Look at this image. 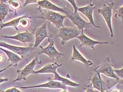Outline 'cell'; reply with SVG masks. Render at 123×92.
<instances>
[{
  "mask_svg": "<svg viewBox=\"0 0 123 92\" xmlns=\"http://www.w3.org/2000/svg\"><path fill=\"white\" fill-rule=\"evenodd\" d=\"M64 12L66 17L70 19L74 25L80 31L84 29H88L91 27V24L89 22L85 21L78 12H74L73 9H71L68 6L64 7Z\"/></svg>",
  "mask_w": 123,
  "mask_h": 92,
  "instance_id": "obj_1",
  "label": "cell"
},
{
  "mask_svg": "<svg viewBox=\"0 0 123 92\" xmlns=\"http://www.w3.org/2000/svg\"><path fill=\"white\" fill-rule=\"evenodd\" d=\"M35 18L47 21L54 25L56 28L59 29L64 26V21L67 18L65 15L50 11H47L46 12L42 13L41 15L35 16Z\"/></svg>",
  "mask_w": 123,
  "mask_h": 92,
  "instance_id": "obj_2",
  "label": "cell"
},
{
  "mask_svg": "<svg viewBox=\"0 0 123 92\" xmlns=\"http://www.w3.org/2000/svg\"><path fill=\"white\" fill-rule=\"evenodd\" d=\"M114 1L107 2L103 5V6L98 10V12L103 16L107 25L110 32V37L111 38L114 37V33L112 26V14L113 7L115 5Z\"/></svg>",
  "mask_w": 123,
  "mask_h": 92,
  "instance_id": "obj_3",
  "label": "cell"
},
{
  "mask_svg": "<svg viewBox=\"0 0 123 92\" xmlns=\"http://www.w3.org/2000/svg\"><path fill=\"white\" fill-rule=\"evenodd\" d=\"M42 61L37 57H34L31 62L25 66L23 68L18 69L17 77L12 82L14 83L16 82L21 81L22 80H26L27 76L31 74H34V68L37 65L41 64Z\"/></svg>",
  "mask_w": 123,
  "mask_h": 92,
  "instance_id": "obj_4",
  "label": "cell"
},
{
  "mask_svg": "<svg viewBox=\"0 0 123 92\" xmlns=\"http://www.w3.org/2000/svg\"><path fill=\"white\" fill-rule=\"evenodd\" d=\"M81 31L76 27L63 26L59 29L58 37L61 39V44L64 45L67 42L77 38L80 34Z\"/></svg>",
  "mask_w": 123,
  "mask_h": 92,
  "instance_id": "obj_5",
  "label": "cell"
},
{
  "mask_svg": "<svg viewBox=\"0 0 123 92\" xmlns=\"http://www.w3.org/2000/svg\"><path fill=\"white\" fill-rule=\"evenodd\" d=\"M49 44L46 47L39 46L41 51L38 52L37 55L45 54L47 55L49 58L53 61L54 60H58L62 57H63L64 55L59 52L56 48L54 44V41L52 37L48 38Z\"/></svg>",
  "mask_w": 123,
  "mask_h": 92,
  "instance_id": "obj_6",
  "label": "cell"
},
{
  "mask_svg": "<svg viewBox=\"0 0 123 92\" xmlns=\"http://www.w3.org/2000/svg\"><path fill=\"white\" fill-rule=\"evenodd\" d=\"M34 43L33 45V49H35L40 46L41 44L46 38L52 37V34H49L47 30V23H45L41 26L35 29Z\"/></svg>",
  "mask_w": 123,
  "mask_h": 92,
  "instance_id": "obj_7",
  "label": "cell"
},
{
  "mask_svg": "<svg viewBox=\"0 0 123 92\" xmlns=\"http://www.w3.org/2000/svg\"><path fill=\"white\" fill-rule=\"evenodd\" d=\"M114 69L110 59L107 58L102 64L97 66L96 67L94 68L93 71L95 73L104 74L105 76L113 79L119 80V79L115 73Z\"/></svg>",
  "mask_w": 123,
  "mask_h": 92,
  "instance_id": "obj_8",
  "label": "cell"
},
{
  "mask_svg": "<svg viewBox=\"0 0 123 92\" xmlns=\"http://www.w3.org/2000/svg\"><path fill=\"white\" fill-rule=\"evenodd\" d=\"M0 47L9 50V51L19 55L23 58L25 56L30 54L34 49L33 46L27 47L19 46L10 44L4 41H0Z\"/></svg>",
  "mask_w": 123,
  "mask_h": 92,
  "instance_id": "obj_9",
  "label": "cell"
},
{
  "mask_svg": "<svg viewBox=\"0 0 123 92\" xmlns=\"http://www.w3.org/2000/svg\"><path fill=\"white\" fill-rule=\"evenodd\" d=\"M96 7L95 2H94L92 1L89 2L88 5L84 6L79 7L78 9V12H80L84 15L86 18L88 19L89 22L92 25H93L96 29H102V27L98 26L95 23L94 17H93V12L94 11Z\"/></svg>",
  "mask_w": 123,
  "mask_h": 92,
  "instance_id": "obj_10",
  "label": "cell"
},
{
  "mask_svg": "<svg viewBox=\"0 0 123 92\" xmlns=\"http://www.w3.org/2000/svg\"><path fill=\"white\" fill-rule=\"evenodd\" d=\"M77 38L80 42V46L89 47L92 50H95V47L98 44H108V42H100L97 41L89 37L85 34L84 30L81 31L80 34L77 37Z\"/></svg>",
  "mask_w": 123,
  "mask_h": 92,
  "instance_id": "obj_11",
  "label": "cell"
},
{
  "mask_svg": "<svg viewBox=\"0 0 123 92\" xmlns=\"http://www.w3.org/2000/svg\"><path fill=\"white\" fill-rule=\"evenodd\" d=\"M1 37L18 41L23 44H32L33 42H34V37H33L32 33L28 32L27 31L23 32L18 33V34L14 35H1Z\"/></svg>",
  "mask_w": 123,
  "mask_h": 92,
  "instance_id": "obj_12",
  "label": "cell"
},
{
  "mask_svg": "<svg viewBox=\"0 0 123 92\" xmlns=\"http://www.w3.org/2000/svg\"><path fill=\"white\" fill-rule=\"evenodd\" d=\"M17 88L22 89H29V88H45L50 89H61L62 90H67V87L63 85V84L58 82L49 79V81L44 83L41 84L29 86H16Z\"/></svg>",
  "mask_w": 123,
  "mask_h": 92,
  "instance_id": "obj_13",
  "label": "cell"
},
{
  "mask_svg": "<svg viewBox=\"0 0 123 92\" xmlns=\"http://www.w3.org/2000/svg\"><path fill=\"white\" fill-rule=\"evenodd\" d=\"M36 6L38 7V11L40 12L42 9L46 10L47 11H53L56 12H62L64 13V7H60L57 5L47 0H42V1H37Z\"/></svg>",
  "mask_w": 123,
  "mask_h": 92,
  "instance_id": "obj_14",
  "label": "cell"
},
{
  "mask_svg": "<svg viewBox=\"0 0 123 92\" xmlns=\"http://www.w3.org/2000/svg\"><path fill=\"white\" fill-rule=\"evenodd\" d=\"M72 61H79V62L82 63L86 67H89L93 65V63L91 60H87L84 56L80 53V52L76 48L75 45H73V51L71 56Z\"/></svg>",
  "mask_w": 123,
  "mask_h": 92,
  "instance_id": "obj_15",
  "label": "cell"
},
{
  "mask_svg": "<svg viewBox=\"0 0 123 92\" xmlns=\"http://www.w3.org/2000/svg\"><path fill=\"white\" fill-rule=\"evenodd\" d=\"M62 64H58L56 62H53L51 63L46 64L43 67L38 69L37 71H35L34 74H54L57 72V69L61 67Z\"/></svg>",
  "mask_w": 123,
  "mask_h": 92,
  "instance_id": "obj_16",
  "label": "cell"
},
{
  "mask_svg": "<svg viewBox=\"0 0 123 92\" xmlns=\"http://www.w3.org/2000/svg\"><path fill=\"white\" fill-rule=\"evenodd\" d=\"M0 50L6 55L7 57L8 61L11 63V64L8 66V67L11 66H16L18 65L19 62H21L23 60V57H22L19 55L9 51V50L2 48V47H0Z\"/></svg>",
  "mask_w": 123,
  "mask_h": 92,
  "instance_id": "obj_17",
  "label": "cell"
},
{
  "mask_svg": "<svg viewBox=\"0 0 123 92\" xmlns=\"http://www.w3.org/2000/svg\"><path fill=\"white\" fill-rule=\"evenodd\" d=\"M48 79L53 80H55V81L59 82L62 84H63V85H65L66 86H68L73 87H79L80 85L79 84L75 83L74 82H73L72 80H70L61 76V75L57 73V72H56V73L54 74V77H53V79L49 77Z\"/></svg>",
  "mask_w": 123,
  "mask_h": 92,
  "instance_id": "obj_18",
  "label": "cell"
},
{
  "mask_svg": "<svg viewBox=\"0 0 123 92\" xmlns=\"http://www.w3.org/2000/svg\"><path fill=\"white\" fill-rule=\"evenodd\" d=\"M91 84L93 86V87L96 89L97 91L100 92H104L103 89V80L102 78L100 76V74L96 73L91 78ZM106 92V91H105Z\"/></svg>",
  "mask_w": 123,
  "mask_h": 92,
  "instance_id": "obj_19",
  "label": "cell"
},
{
  "mask_svg": "<svg viewBox=\"0 0 123 92\" xmlns=\"http://www.w3.org/2000/svg\"><path fill=\"white\" fill-rule=\"evenodd\" d=\"M11 11L10 7L7 1H0V22L4 21Z\"/></svg>",
  "mask_w": 123,
  "mask_h": 92,
  "instance_id": "obj_20",
  "label": "cell"
},
{
  "mask_svg": "<svg viewBox=\"0 0 123 92\" xmlns=\"http://www.w3.org/2000/svg\"><path fill=\"white\" fill-rule=\"evenodd\" d=\"M23 17V15L19 16L18 18H14L10 21L5 22L0 24V30H2L5 27H13L15 30L18 31L19 26V23L21 19Z\"/></svg>",
  "mask_w": 123,
  "mask_h": 92,
  "instance_id": "obj_21",
  "label": "cell"
},
{
  "mask_svg": "<svg viewBox=\"0 0 123 92\" xmlns=\"http://www.w3.org/2000/svg\"><path fill=\"white\" fill-rule=\"evenodd\" d=\"M32 18L29 15H24L23 17L21 19L19 23V26L23 29H26L29 27L31 24V19Z\"/></svg>",
  "mask_w": 123,
  "mask_h": 92,
  "instance_id": "obj_22",
  "label": "cell"
},
{
  "mask_svg": "<svg viewBox=\"0 0 123 92\" xmlns=\"http://www.w3.org/2000/svg\"><path fill=\"white\" fill-rule=\"evenodd\" d=\"M7 3L9 4L10 7L12 9L15 13H16L18 10L21 9V3L18 0H9L7 1Z\"/></svg>",
  "mask_w": 123,
  "mask_h": 92,
  "instance_id": "obj_23",
  "label": "cell"
},
{
  "mask_svg": "<svg viewBox=\"0 0 123 92\" xmlns=\"http://www.w3.org/2000/svg\"><path fill=\"white\" fill-rule=\"evenodd\" d=\"M115 17L117 19H121L122 21L123 22V5L118 7L115 15Z\"/></svg>",
  "mask_w": 123,
  "mask_h": 92,
  "instance_id": "obj_24",
  "label": "cell"
},
{
  "mask_svg": "<svg viewBox=\"0 0 123 92\" xmlns=\"http://www.w3.org/2000/svg\"><path fill=\"white\" fill-rule=\"evenodd\" d=\"M114 70L119 79H123V68L121 69H114Z\"/></svg>",
  "mask_w": 123,
  "mask_h": 92,
  "instance_id": "obj_25",
  "label": "cell"
},
{
  "mask_svg": "<svg viewBox=\"0 0 123 92\" xmlns=\"http://www.w3.org/2000/svg\"><path fill=\"white\" fill-rule=\"evenodd\" d=\"M67 2L69 3L72 6L73 8V11L74 12H78V9L79 7L77 6V5L76 4V1H66Z\"/></svg>",
  "mask_w": 123,
  "mask_h": 92,
  "instance_id": "obj_26",
  "label": "cell"
},
{
  "mask_svg": "<svg viewBox=\"0 0 123 92\" xmlns=\"http://www.w3.org/2000/svg\"><path fill=\"white\" fill-rule=\"evenodd\" d=\"M2 92H22L16 87H12L7 88L4 91H2Z\"/></svg>",
  "mask_w": 123,
  "mask_h": 92,
  "instance_id": "obj_27",
  "label": "cell"
},
{
  "mask_svg": "<svg viewBox=\"0 0 123 92\" xmlns=\"http://www.w3.org/2000/svg\"><path fill=\"white\" fill-rule=\"evenodd\" d=\"M86 89V92H100L98 91H94L93 88L92 87V84L89 85L85 86L84 88Z\"/></svg>",
  "mask_w": 123,
  "mask_h": 92,
  "instance_id": "obj_28",
  "label": "cell"
},
{
  "mask_svg": "<svg viewBox=\"0 0 123 92\" xmlns=\"http://www.w3.org/2000/svg\"><path fill=\"white\" fill-rule=\"evenodd\" d=\"M37 1H35V0H26L25 1V3L23 6H26L27 5L31 4H37Z\"/></svg>",
  "mask_w": 123,
  "mask_h": 92,
  "instance_id": "obj_29",
  "label": "cell"
},
{
  "mask_svg": "<svg viewBox=\"0 0 123 92\" xmlns=\"http://www.w3.org/2000/svg\"><path fill=\"white\" fill-rule=\"evenodd\" d=\"M8 81V79L7 78H1L0 77V84H1L3 83H4V82H6Z\"/></svg>",
  "mask_w": 123,
  "mask_h": 92,
  "instance_id": "obj_30",
  "label": "cell"
},
{
  "mask_svg": "<svg viewBox=\"0 0 123 92\" xmlns=\"http://www.w3.org/2000/svg\"><path fill=\"white\" fill-rule=\"evenodd\" d=\"M4 56L2 54H0V63H2L3 61H4Z\"/></svg>",
  "mask_w": 123,
  "mask_h": 92,
  "instance_id": "obj_31",
  "label": "cell"
},
{
  "mask_svg": "<svg viewBox=\"0 0 123 92\" xmlns=\"http://www.w3.org/2000/svg\"><path fill=\"white\" fill-rule=\"evenodd\" d=\"M118 83L121 84L122 85H123V79H119L118 80Z\"/></svg>",
  "mask_w": 123,
  "mask_h": 92,
  "instance_id": "obj_32",
  "label": "cell"
},
{
  "mask_svg": "<svg viewBox=\"0 0 123 92\" xmlns=\"http://www.w3.org/2000/svg\"><path fill=\"white\" fill-rule=\"evenodd\" d=\"M6 68H7L6 67H5V68H3V69H1V70H0V73H2V72L5 71L6 69Z\"/></svg>",
  "mask_w": 123,
  "mask_h": 92,
  "instance_id": "obj_33",
  "label": "cell"
},
{
  "mask_svg": "<svg viewBox=\"0 0 123 92\" xmlns=\"http://www.w3.org/2000/svg\"><path fill=\"white\" fill-rule=\"evenodd\" d=\"M60 92H68L67 90H62Z\"/></svg>",
  "mask_w": 123,
  "mask_h": 92,
  "instance_id": "obj_34",
  "label": "cell"
},
{
  "mask_svg": "<svg viewBox=\"0 0 123 92\" xmlns=\"http://www.w3.org/2000/svg\"><path fill=\"white\" fill-rule=\"evenodd\" d=\"M120 92L119 91L117 90H114V91H113L112 92Z\"/></svg>",
  "mask_w": 123,
  "mask_h": 92,
  "instance_id": "obj_35",
  "label": "cell"
},
{
  "mask_svg": "<svg viewBox=\"0 0 123 92\" xmlns=\"http://www.w3.org/2000/svg\"><path fill=\"white\" fill-rule=\"evenodd\" d=\"M105 92V91H104V92Z\"/></svg>",
  "mask_w": 123,
  "mask_h": 92,
  "instance_id": "obj_36",
  "label": "cell"
}]
</instances>
